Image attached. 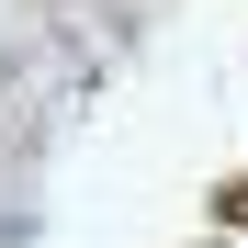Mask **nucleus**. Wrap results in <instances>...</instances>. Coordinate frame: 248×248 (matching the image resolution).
<instances>
[{"label": "nucleus", "mask_w": 248, "mask_h": 248, "mask_svg": "<svg viewBox=\"0 0 248 248\" xmlns=\"http://www.w3.org/2000/svg\"><path fill=\"white\" fill-rule=\"evenodd\" d=\"M215 215H226V226H248V181H226V192H215Z\"/></svg>", "instance_id": "1"}]
</instances>
